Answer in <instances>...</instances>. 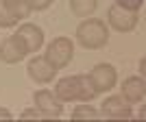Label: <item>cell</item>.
I'll use <instances>...</instances> for the list:
<instances>
[{
	"label": "cell",
	"mask_w": 146,
	"mask_h": 122,
	"mask_svg": "<svg viewBox=\"0 0 146 122\" xmlns=\"http://www.w3.org/2000/svg\"><path fill=\"white\" fill-rule=\"evenodd\" d=\"M18 22V20L13 18L11 13L7 11V7H5V2L0 0V29H9V26H13Z\"/></svg>",
	"instance_id": "15"
},
{
	"label": "cell",
	"mask_w": 146,
	"mask_h": 122,
	"mask_svg": "<svg viewBox=\"0 0 146 122\" xmlns=\"http://www.w3.org/2000/svg\"><path fill=\"white\" fill-rule=\"evenodd\" d=\"M72 118H74V120H83V118H87V120H96V118H100V111L92 109V107H87V105H79V107L72 111Z\"/></svg>",
	"instance_id": "14"
},
{
	"label": "cell",
	"mask_w": 146,
	"mask_h": 122,
	"mask_svg": "<svg viewBox=\"0 0 146 122\" xmlns=\"http://www.w3.org/2000/svg\"><path fill=\"white\" fill-rule=\"evenodd\" d=\"M35 105L46 118H59L63 113V105H61L59 96H55L48 90H39L35 94Z\"/></svg>",
	"instance_id": "7"
},
{
	"label": "cell",
	"mask_w": 146,
	"mask_h": 122,
	"mask_svg": "<svg viewBox=\"0 0 146 122\" xmlns=\"http://www.w3.org/2000/svg\"><path fill=\"white\" fill-rule=\"evenodd\" d=\"M76 39H79V44L83 48L98 50L109 42V30H107V26H105L100 20L90 18V20H85V22L79 24V29H76Z\"/></svg>",
	"instance_id": "2"
},
{
	"label": "cell",
	"mask_w": 146,
	"mask_h": 122,
	"mask_svg": "<svg viewBox=\"0 0 146 122\" xmlns=\"http://www.w3.org/2000/svg\"><path fill=\"white\" fill-rule=\"evenodd\" d=\"M146 96V83L144 76H129L122 83V98L129 103H142Z\"/></svg>",
	"instance_id": "11"
},
{
	"label": "cell",
	"mask_w": 146,
	"mask_h": 122,
	"mask_svg": "<svg viewBox=\"0 0 146 122\" xmlns=\"http://www.w3.org/2000/svg\"><path fill=\"white\" fill-rule=\"evenodd\" d=\"M15 37L20 39L26 52H37L44 44V30L37 24H22L15 33Z\"/></svg>",
	"instance_id": "6"
},
{
	"label": "cell",
	"mask_w": 146,
	"mask_h": 122,
	"mask_svg": "<svg viewBox=\"0 0 146 122\" xmlns=\"http://www.w3.org/2000/svg\"><path fill=\"white\" fill-rule=\"evenodd\" d=\"M31 118L37 120V118H46V116H44L39 109H26V111H22V120H31Z\"/></svg>",
	"instance_id": "18"
},
{
	"label": "cell",
	"mask_w": 146,
	"mask_h": 122,
	"mask_svg": "<svg viewBox=\"0 0 146 122\" xmlns=\"http://www.w3.org/2000/svg\"><path fill=\"white\" fill-rule=\"evenodd\" d=\"M98 91L94 90L90 76H83V74H76V76H68V79H61L57 83V96L59 100H81V103H87L96 96Z\"/></svg>",
	"instance_id": "1"
},
{
	"label": "cell",
	"mask_w": 146,
	"mask_h": 122,
	"mask_svg": "<svg viewBox=\"0 0 146 122\" xmlns=\"http://www.w3.org/2000/svg\"><path fill=\"white\" fill-rule=\"evenodd\" d=\"M31 2V9L33 11H44V9H48L52 5V0H29Z\"/></svg>",
	"instance_id": "17"
},
{
	"label": "cell",
	"mask_w": 146,
	"mask_h": 122,
	"mask_svg": "<svg viewBox=\"0 0 146 122\" xmlns=\"http://www.w3.org/2000/svg\"><path fill=\"white\" fill-rule=\"evenodd\" d=\"M118 5L124 7V9H131V11H137L144 5V0H118Z\"/></svg>",
	"instance_id": "16"
},
{
	"label": "cell",
	"mask_w": 146,
	"mask_h": 122,
	"mask_svg": "<svg viewBox=\"0 0 146 122\" xmlns=\"http://www.w3.org/2000/svg\"><path fill=\"white\" fill-rule=\"evenodd\" d=\"M0 120H11V111L5 109V107H0Z\"/></svg>",
	"instance_id": "19"
},
{
	"label": "cell",
	"mask_w": 146,
	"mask_h": 122,
	"mask_svg": "<svg viewBox=\"0 0 146 122\" xmlns=\"http://www.w3.org/2000/svg\"><path fill=\"white\" fill-rule=\"evenodd\" d=\"M100 116H107V118H122V120H129V118L133 116V111H131V105L129 100L120 96H109L107 100L103 103V111H100Z\"/></svg>",
	"instance_id": "9"
},
{
	"label": "cell",
	"mask_w": 146,
	"mask_h": 122,
	"mask_svg": "<svg viewBox=\"0 0 146 122\" xmlns=\"http://www.w3.org/2000/svg\"><path fill=\"white\" fill-rule=\"evenodd\" d=\"M26 55H29V52L24 50V46L20 44V39L15 35L7 37L5 42L0 44V59L7 61V63H18V61H22Z\"/></svg>",
	"instance_id": "10"
},
{
	"label": "cell",
	"mask_w": 146,
	"mask_h": 122,
	"mask_svg": "<svg viewBox=\"0 0 146 122\" xmlns=\"http://www.w3.org/2000/svg\"><path fill=\"white\" fill-rule=\"evenodd\" d=\"M98 0H70V9L76 18H90L96 11Z\"/></svg>",
	"instance_id": "13"
},
{
	"label": "cell",
	"mask_w": 146,
	"mask_h": 122,
	"mask_svg": "<svg viewBox=\"0 0 146 122\" xmlns=\"http://www.w3.org/2000/svg\"><path fill=\"white\" fill-rule=\"evenodd\" d=\"M29 76L35 83H48V81L55 79L57 70L52 66H50V61L46 59V57H33V61L29 63Z\"/></svg>",
	"instance_id": "8"
},
{
	"label": "cell",
	"mask_w": 146,
	"mask_h": 122,
	"mask_svg": "<svg viewBox=\"0 0 146 122\" xmlns=\"http://www.w3.org/2000/svg\"><path fill=\"white\" fill-rule=\"evenodd\" d=\"M46 59L50 61V66L55 68V70H61V68H66L74 57V44L68 39V37H57L52 42L48 44V48H46Z\"/></svg>",
	"instance_id": "3"
},
{
	"label": "cell",
	"mask_w": 146,
	"mask_h": 122,
	"mask_svg": "<svg viewBox=\"0 0 146 122\" xmlns=\"http://www.w3.org/2000/svg\"><path fill=\"white\" fill-rule=\"evenodd\" d=\"M116 79H118V74L113 70V66H109V63H98L90 72V81L98 94L100 91H109L111 87L116 85Z\"/></svg>",
	"instance_id": "5"
},
{
	"label": "cell",
	"mask_w": 146,
	"mask_h": 122,
	"mask_svg": "<svg viewBox=\"0 0 146 122\" xmlns=\"http://www.w3.org/2000/svg\"><path fill=\"white\" fill-rule=\"evenodd\" d=\"M107 18H109V24L113 26L116 30L120 33H129V30H133L137 26V11H131V9H124L120 5H113L107 13Z\"/></svg>",
	"instance_id": "4"
},
{
	"label": "cell",
	"mask_w": 146,
	"mask_h": 122,
	"mask_svg": "<svg viewBox=\"0 0 146 122\" xmlns=\"http://www.w3.org/2000/svg\"><path fill=\"white\" fill-rule=\"evenodd\" d=\"M2 2H5L7 11L11 13L15 20H24V18H29L31 11H33L29 0H2Z\"/></svg>",
	"instance_id": "12"
}]
</instances>
